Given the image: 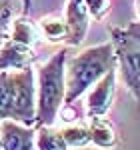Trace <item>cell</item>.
<instances>
[{
	"label": "cell",
	"instance_id": "obj_1",
	"mask_svg": "<svg viewBox=\"0 0 140 150\" xmlns=\"http://www.w3.org/2000/svg\"><path fill=\"white\" fill-rule=\"evenodd\" d=\"M116 68L114 44L108 40L96 46L84 48L66 60V96L64 106H72L88 92L104 74Z\"/></svg>",
	"mask_w": 140,
	"mask_h": 150
},
{
	"label": "cell",
	"instance_id": "obj_2",
	"mask_svg": "<svg viewBox=\"0 0 140 150\" xmlns=\"http://www.w3.org/2000/svg\"><path fill=\"white\" fill-rule=\"evenodd\" d=\"M66 60L68 50L62 48L36 70V120L34 128L54 126L66 96Z\"/></svg>",
	"mask_w": 140,
	"mask_h": 150
},
{
	"label": "cell",
	"instance_id": "obj_3",
	"mask_svg": "<svg viewBox=\"0 0 140 150\" xmlns=\"http://www.w3.org/2000/svg\"><path fill=\"white\" fill-rule=\"evenodd\" d=\"M2 120L34 126L36 76L32 66L24 70H0V122Z\"/></svg>",
	"mask_w": 140,
	"mask_h": 150
},
{
	"label": "cell",
	"instance_id": "obj_4",
	"mask_svg": "<svg viewBox=\"0 0 140 150\" xmlns=\"http://www.w3.org/2000/svg\"><path fill=\"white\" fill-rule=\"evenodd\" d=\"M108 32L116 52V70L128 92L140 104V40H136L124 26H110Z\"/></svg>",
	"mask_w": 140,
	"mask_h": 150
},
{
	"label": "cell",
	"instance_id": "obj_5",
	"mask_svg": "<svg viewBox=\"0 0 140 150\" xmlns=\"http://www.w3.org/2000/svg\"><path fill=\"white\" fill-rule=\"evenodd\" d=\"M116 68L110 70L88 90V96H86V116L88 118L106 116L108 110L112 108L114 94H116Z\"/></svg>",
	"mask_w": 140,
	"mask_h": 150
},
{
	"label": "cell",
	"instance_id": "obj_6",
	"mask_svg": "<svg viewBox=\"0 0 140 150\" xmlns=\"http://www.w3.org/2000/svg\"><path fill=\"white\" fill-rule=\"evenodd\" d=\"M2 150H36V128L14 120L0 122Z\"/></svg>",
	"mask_w": 140,
	"mask_h": 150
},
{
	"label": "cell",
	"instance_id": "obj_7",
	"mask_svg": "<svg viewBox=\"0 0 140 150\" xmlns=\"http://www.w3.org/2000/svg\"><path fill=\"white\" fill-rule=\"evenodd\" d=\"M64 20L68 26V46H80L88 34V24H90V14L84 4V0H68L66 4V14Z\"/></svg>",
	"mask_w": 140,
	"mask_h": 150
},
{
	"label": "cell",
	"instance_id": "obj_8",
	"mask_svg": "<svg viewBox=\"0 0 140 150\" xmlns=\"http://www.w3.org/2000/svg\"><path fill=\"white\" fill-rule=\"evenodd\" d=\"M36 60L34 46H26L6 36L0 44V70H24Z\"/></svg>",
	"mask_w": 140,
	"mask_h": 150
},
{
	"label": "cell",
	"instance_id": "obj_9",
	"mask_svg": "<svg viewBox=\"0 0 140 150\" xmlns=\"http://www.w3.org/2000/svg\"><path fill=\"white\" fill-rule=\"evenodd\" d=\"M88 132H90V144L98 146V148L108 150L118 144V132L106 116L88 118Z\"/></svg>",
	"mask_w": 140,
	"mask_h": 150
},
{
	"label": "cell",
	"instance_id": "obj_10",
	"mask_svg": "<svg viewBox=\"0 0 140 150\" xmlns=\"http://www.w3.org/2000/svg\"><path fill=\"white\" fill-rule=\"evenodd\" d=\"M38 34L50 44H58L68 40V26L64 16H42L38 22Z\"/></svg>",
	"mask_w": 140,
	"mask_h": 150
},
{
	"label": "cell",
	"instance_id": "obj_11",
	"mask_svg": "<svg viewBox=\"0 0 140 150\" xmlns=\"http://www.w3.org/2000/svg\"><path fill=\"white\" fill-rule=\"evenodd\" d=\"M8 38L20 42V44H26V46H36V40L40 38L38 26L32 24L24 14L16 16V18H12L10 26H8Z\"/></svg>",
	"mask_w": 140,
	"mask_h": 150
},
{
	"label": "cell",
	"instance_id": "obj_12",
	"mask_svg": "<svg viewBox=\"0 0 140 150\" xmlns=\"http://www.w3.org/2000/svg\"><path fill=\"white\" fill-rule=\"evenodd\" d=\"M36 150H70L60 128L40 126L36 128Z\"/></svg>",
	"mask_w": 140,
	"mask_h": 150
},
{
	"label": "cell",
	"instance_id": "obj_13",
	"mask_svg": "<svg viewBox=\"0 0 140 150\" xmlns=\"http://www.w3.org/2000/svg\"><path fill=\"white\" fill-rule=\"evenodd\" d=\"M62 136L66 140L70 148H84L90 144V132H88V124H80V122H68L66 126L60 128Z\"/></svg>",
	"mask_w": 140,
	"mask_h": 150
},
{
	"label": "cell",
	"instance_id": "obj_14",
	"mask_svg": "<svg viewBox=\"0 0 140 150\" xmlns=\"http://www.w3.org/2000/svg\"><path fill=\"white\" fill-rule=\"evenodd\" d=\"M86 8H88V14L94 20H104L106 14L112 8V0H84Z\"/></svg>",
	"mask_w": 140,
	"mask_h": 150
},
{
	"label": "cell",
	"instance_id": "obj_15",
	"mask_svg": "<svg viewBox=\"0 0 140 150\" xmlns=\"http://www.w3.org/2000/svg\"><path fill=\"white\" fill-rule=\"evenodd\" d=\"M12 18H14V2L12 0H0V30L8 32Z\"/></svg>",
	"mask_w": 140,
	"mask_h": 150
},
{
	"label": "cell",
	"instance_id": "obj_16",
	"mask_svg": "<svg viewBox=\"0 0 140 150\" xmlns=\"http://www.w3.org/2000/svg\"><path fill=\"white\" fill-rule=\"evenodd\" d=\"M124 28H126L136 40H140V20H138V22H130L128 26H124Z\"/></svg>",
	"mask_w": 140,
	"mask_h": 150
},
{
	"label": "cell",
	"instance_id": "obj_17",
	"mask_svg": "<svg viewBox=\"0 0 140 150\" xmlns=\"http://www.w3.org/2000/svg\"><path fill=\"white\" fill-rule=\"evenodd\" d=\"M20 4H22V14L28 16L30 10H32V0H20Z\"/></svg>",
	"mask_w": 140,
	"mask_h": 150
},
{
	"label": "cell",
	"instance_id": "obj_18",
	"mask_svg": "<svg viewBox=\"0 0 140 150\" xmlns=\"http://www.w3.org/2000/svg\"><path fill=\"white\" fill-rule=\"evenodd\" d=\"M6 36H8V32H4V30H0V44L6 40Z\"/></svg>",
	"mask_w": 140,
	"mask_h": 150
},
{
	"label": "cell",
	"instance_id": "obj_19",
	"mask_svg": "<svg viewBox=\"0 0 140 150\" xmlns=\"http://www.w3.org/2000/svg\"><path fill=\"white\" fill-rule=\"evenodd\" d=\"M136 14H138V18H140V0H136Z\"/></svg>",
	"mask_w": 140,
	"mask_h": 150
},
{
	"label": "cell",
	"instance_id": "obj_20",
	"mask_svg": "<svg viewBox=\"0 0 140 150\" xmlns=\"http://www.w3.org/2000/svg\"><path fill=\"white\" fill-rule=\"evenodd\" d=\"M0 150H2V142H0Z\"/></svg>",
	"mask_w": 140,
	"mask_h": 150
}]
</instances>
